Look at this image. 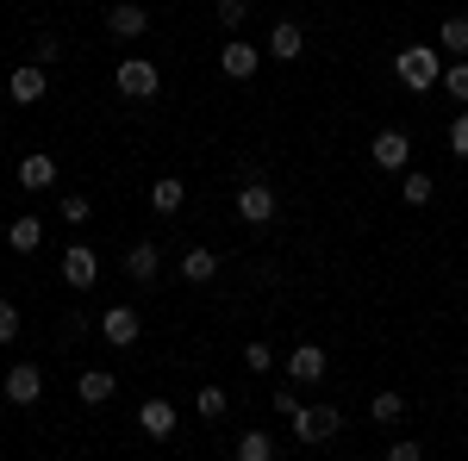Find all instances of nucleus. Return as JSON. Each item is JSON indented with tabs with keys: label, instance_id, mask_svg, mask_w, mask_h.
Masks as SVG:
<instances>
[{
	"label": "nucleus",
	"instance_id": "nucleus-1",
	"mask_svg": "<svg viewBox=\"0 0 468 461\" xmlns=\"http://www.w3.org/2000/svg\"><path fill=\"white\" fill-rule=\"evenodd\" d=\"M394 75L406 94H431V88H443V50L437 44H406L394 57Z\"/></svg>",
	"mask_w": 468,
	"mask_h": 461
},
{
	"label": "nucleus",
	"instance_id": "nucleus-2",
	"mask_svg": "<svg viewBox=\"0 0 468 461\" xmlns=\"http://www.w3.org/2000/svg\"><path fill=\"white\" fill-rule=\"evenodd\" d=\"M112 88H119L125 100H156V94H163V69H156L150 57H119Z\"/></svg>",
	"mask_w": 468,
	"mask_h": 461
},
{
	"label": "nucleus",
	"instance_id": "nucleus-3",
	"mask_svg": "<svg viewBox=\"0 0 468 461\" xmlns=\"http://www.w3.org/2000/svg\"><path fill=\"white\" fill-rule=\"evenodd\" d=\"M288 430H293V443L319 449V443H331V436L344 430V412H337V405H300V412L288 418Z\"/></svg>",
	"mask_w": 468,
	"mask_h": 461
},
{
	"label": "nucleus",
	"instance_id": "nucleus-4",
	"mask_svg": "<svg viewBox=\"0 0 468 461\" xmlns=\"http://www.w3.org/2000/svg\"><path fill=\"white\" fill-rule=\"evenodd\" d=\"M94 330L107 337L112 350H132V343L144 337V312H138V306H107V312H94Z\"/></svg>",
	"mask_w": 468,
	"mask_h": 461
},
{
	"label": "nucleus",
	"instance_id": "nucleus-5",
	"mask_svg": "<svg viewBox=\"0 0 468 461\" xmlns=\"http://www.w3.org/2000/svg\"><path fill=\"white\" fill-rule=\"evenodd\" d=\"M275 213H282V200H275V187H269L262 175H250L244 187H238V218H244V225L262 231V225H275Z\"/></svg>",
	"mask_w": 468,
	"mask_h": 461
},
{
	"label": "nucleus",
	"instance_id": "nucleus-6",
	"mask_svg": "<svg viewBox=\"0 0 468 461\" xmlns=\"http://www.w3.org/2000/svg\"><path fill=\"white\" fill-rule=\"evenodd\" d=\"M0 393H6V405H37V399H44V368L13 361V368L0 374Z\"/></svg>",
	"mask_w": 468,
	"mask_h": 461
},
{
	"label": "nucleus",
	"instance_id": "nucleus-7",
	"mask_svg": "<svg viewBox=\"0 0 468 461\" xmlns=\"http://www.w3.org/2000/svg\"><path fill=\"white\" fill-rule=\"evenodd\" d=\"M368 162H375V169H406V162H412V138H406L399 125H381V131L368 138Z\"/></svg>",
	"mask_w": 468,
	"mask_h": 461
},
{
	"label": "nucleus",
	"instance_id": "nucleus-8",
	"mask_svg": "<svg viewBox=\"0 0 468 461\" xmlns=\"http://www.w3.org/2000/svg\"><path fill=\"white\" fill-rule=\"evenodd\" d=\"M6 94H13V107H37L50 94V69L44 63H19V69L6 75Z\"/></svg>",
	"mask_w": 468,
	"mask_h": 461
},
{
	"label": "nucleus",
	"instance_id": "nucleus-9",
	"mask_svg": "<svg viewBox=\"0 0 468 461\" xmlns=\"http://www.w3.org/2000/svg\"><path fill=\"white\" fill-rule=\"evenodd\" d=\"M282 368H288L293 387H319L324 374H331V361H324L319 343H300V350H288V361H282Z\"/></svg>",
	"mask_w": 468,
	"mask_h": 461
},
{
	"label": "nucleus",
	"instance_id": "nucleus-10",
	"mask_svg": "<svg viewBox=\"0 0 468 461\" xmlns=\"http://www.w3.org/2000/svg\"><path fill=\"white\" fill-rule=\"evenodd\" d=\"M256 69H262V50L244 44V37H231V44L218 50V75H225V81H250Z\"/></svg>",
	"mask_w": 468,
	"mask_h": 461
},
{
	"label": "nucleus",
	"instance_id": "nucleus-11",
	"mask_svg": "<svg viewBox=\"0 0 468 461\" xmlns=\"http://www.w3.org/2000/svg\"><path fill=\"white\" fill-rule=\"evenodd\" d=\"M63 281H69L75 293H88V287L101 281V256H94L88 244H69L63 249Z\"/></svg>",
	"mask_w": 468,
	"mask_h": 461
},
{
	"label": "nucleus",
	"instance_id": "nucleus-12",
	"mask_svg": "<svg viewBox=\"0 0 468 461\" xmlns=\"http://www.w3.org/2000/svg\"><path fill=\"white\" fill-rule=\"evenodd\" d=\"M119 268H125V275H132L138 287H150L156 275H163V249L150 244V237H138V244L125 249V262H119Z\"/></svg>",
	"mask_w": 468,
	"mask_h": 461
},
{
	"label": "nucleus",
	"instance_id": "nucleus-13",
	"mask_svg": "<svg viewBox=\"0 0 468 461\" xmlns=\"http://www.w3.org/2000/svg\"><path fill=\"white\" fill-rule=\"evenodd\" d=\"M138 430H144L150 443H169V436H176V405H169V399H144V405H138Z\"/></svg>",
	"mask_w": 468,
	"mask_h": 461
},
{
	"label": "nucleus",
	"instance_id": "nucleus-14",
	"mask_svg": "<svg viewBox=\"0 0 468 461\" xmlns=\"http://www.w3.org/2000/svg\"><path fill=\"white\" fill-rule=\"evenodd\" d=\"M300 50H306V26H300V19H275V26H269V57H275V63H293Z\"/></svg>",
	"mask_w": 468,
	"mask_h": 461
},
{
	"label": "nucleus",
	"instance_id": "nucleus-15",
	"mask_svg": "<svg viewBox=\"0 0 468 461\" xmlns=\"http://www.w3.org/2000/svg\"><path fill=\"white\" fill-rule=\"evenodd\" d=\"M107 32H112V37H125V44H132V37H144V32H150V13H144V6H138V0H119V6H112V13H107Z\"/></svg>",
	"mask_w": 468,
	"mask_h": 461
},
{
	"label": "nucleus",
	"instance_id": "nucleus-16",
	"mask_svg": "<svg viewBox=\"0 0 468 461\" xmlns=\"http://www.w3.org/2000/svg\"><path fill=\"white\" fill-rule=\"evenodd\" d=\"M19 187H26V194H44V187H57V156H44V150L19 156Z\"/></svg>",
	"mask_w": 468,
	"mask_h": 461
},
{
	"label": "nucleus",
	"instance_id": "nucleus-17",
	"mask_svg": "<svg viewBox=\"0 0 468 461\" xmlns=\"http://www.w3.org/2000/svg\"><path fill=\"white\" fill-rule=\"evenodd\" d=\"M6 249H13V256H37V249H44V218L19 213L6 225Z\"/></svg>",
	"mask_w": 468,
	"mask_h": 461
},
{
	"label": "nucleus",
	"instance_id": "nucleus-18",
	"mask_svg": "<svg viewBox=\"0 0 468 461\" xmlns=\"http://www.w3.org/2000/svg\"><path fill=\"white\" fill-rule=\"evenodd\" d=\"M181 281H194V287H207V281H218V256L207 244H194V249H181V268H176Z\"/></svg>",
	"mask_w": 468,
	"mask_h": 461
},
{
	"label": "nucleus",
	"instance_id": "nucleus-19",
	"mask_svg": "<svg viewBox=\"0 0 468 461\" xmlns=\"http://www.w3.org/2000/svg\"><path fill=\"white\" fill-rule=\"evenodd\" d=\"M75 393H81V405H107L112 393H119V374H112V368H81Z\"/></svg>",
	"mask_w": 468,
	"mask_h": 461
},
{
	"label": "nucleus",
	"instance_id": "nucleus-20",
	"mask_svg": "<svg viewBox=\"0 0 468 461\" xmlns=\"http://www.w3.org/2000/svg\"><path fill=\"white\" fill-rule=\"evenodd\" d=\"M181 206H187V181H181V175H163V181H156V187H150V213L176 218Z\"/></svg>",
	"mask_w": 468,
	"mask_h": 461
},
{
	"label": "nucleus",
	"instance_id": "nucleus-21",
	"mask_svg": "<svg viewBox=\"0 0 468 461\" xmlns=\"http://www.w3.org/2000/svg\"><path fill=\"white\" fill-rule=\"evenodd\" d=\"M399 200H406L412 213H419V206H431V200H437V181L425 175V169H406V175H399Z\"/></svg>",
	"mask_w": 468,
	"mask_h": 461
},
{
	"label": "nucleus",
	"instance_id": "nucleus-22",
	"mask_svg": "<svg viewBox=\"0 0 468 461\" xmlns=\"http://www.w3.org/2000/svg\"><path fill=\"white\" fill-rule=\"evenodd\" d=\"M231 456L238 461H275V436H269V430H244V436L231 443Z\"/></svg>",
	"mask_w": 468,
	"mask_h": 461
},
{
	"label": "nucleus",
	"instance_id": "nucleus-23",
	"mask_svg": "<svg viewBox=\"0 0 468 461\" xmlns=\"http://www.w3.org/2000/svg\"><path fill=\"white\" fill-rule=\"evenodd\" d=\"M437 50L468 57V13H456V19H443V26H437Z\"/></svg>",
	"mask_w": 468,
	"mask_h": 461
},
{
	"label": "nucleus",
	"instance_id": "nucleus-24",
	"mask_svg": "<svg viewBox=\"0 0 468 461\" xmlns=\"http://www.w3.org/2000/svg\"><path fill=\"white\" fill-rule=\"evenodd\" d=\"M443 94H450L456 107H468V57H450V63H443Z\"/></svg>",
	"mask_w": 468,
	"mask_h": 461
},
{
	"label": "nucleus",
	"instance_id": "nucleus-25",
	"mask_svg": "<svg viewBox=\"0 0 468 461\" xmlns=\"http://www.w3.org/2000/svg\"><path fill=\"white\" fill-rule=\"evenodd\" d=\"M399 418H406V399L399 393H375L368 399V424H399Z\"/></svg>",
	"mask_w": 468,
	"mask_h": 461
},
{
	"label": "nucleus",
	"instance_id": "nucleus-26",
	"mask_svg": "<svg viewBox=\"0 0 468 461\" xmlns=\"http://www.w3.org/2000/svg\"><path fill=\"white\" fill-rule=\"evenodd\" d=\"M213 13H218V26H225V32H244V26H250V0H218Z\"/></svg>",
	"mask_w": 468,
	"mask_h": 461
},
{
	"label": "nucleus",
	"instance_id": "nucleus-27",
	"mask_svg": "<svg viewBox=\"0 0 468 461\" xmlns=\"http://www.w3.org/2000/svg\"><path fill=\"white\" fill-rule=\"evenodd\" d=\"M57 213L69 218V225H88V218H94V200H88V194H63V206H57Z\"/></svg>",
	"mask_w": 468,
	"mask_h": 461
},
{
	"label": "nucleus",
	"instance_id": "nucleus-28",
	"mask_svg": "<svg viewBox=\"0 0 468 461\" xmlns=\"http://www.w3.org/2000/svg\"><path fill=\"white\" fill-rule=\"evenodd\" d=\"M194 405H200V418H225V405H231V399H225V387H200V399H194Z\"/></svg>",
	"mask_w": 468,
	"mask_h": 461
},
{
	"label": "nucleus",
	"instance_id": "nucleus-29",
	"mask_svg": "<svg viewBox=\"0 0 468 461\" xmlns=\"http://www.w3.org/2000/svg\"><path fill=\"white\" fill-rule=\"evenodd\" d=\"M32 63H44V69H50V63H63V37H57V32H44V37L32 44Z\"/></svg>",
	"mask_w": 468,
	"mask_h": 461
},
{
	"label": "nucleus",
	"instance_id": "nucleus-30",
	"mask_svg": "<svg viewBox=\"0 0 468 461\" xmlns=\"http://www.w3.org/2000/svg\"><path fill=\"white\" fill-rule=\"evenodd\" d=\"M443 143H450V156H463V162H468V107L450 119V138H443Z\"/></svg>",
	"mask_w": 468,
	"mask_h": 461
},
{
	"label": "nucleus",
	"instance_id": "nucleus-31",
	"mask_svg": "<svg viewBox=\"0 0 468 461\" xmlns=\"http://www.w3.org/2000/svg\"><path fill=\"white\" fill-rule=\"evenodd\" d=\"M244 368H250V374H269V368H275V350H269V343H244Z\"/></svg>",
	"mask_w": 468,
	"mask_h": 461
},
{
	"label": "nucleus",
	"instance_id": "nucleus-32",
	"mask_svg": "<svg viewBox=\"0 0 468 461\" xmlns=\"http://www.w3.org/2000/svg\"><path fill=\"white\" fill-rule=\"evenodd\" d=\"M0 343H19V306L0 299Z\"/></svg>",
	"mask_w": 468,
	"mask_h": 461
},
{
	"label": "nucleus",
	"instance_id": "nucleus-33",
	"mask_svg": "<svg viewBox=\"0 0 468 461\" xmlns=\"http://www.w3.org/2000/svg\"><path fill=\"white\" fill-rule=\"evenodd\" d=\"M269 405H275V418H293V412H300V393H293V387H275V393H269Z\"/></svg>",
	"mask_w": 468,
	"mask_h": 461
},
{
	"label": "nucleus",
	"instance_id": "nucleus-34",
	"mask_svg": "<svg viewBox=\"0 0 468 461\" xmlns=\"http://www.w3.org/2000/svg\"><path fill=\"white\" fill-rule=\"evenodd\" d=\"M88 330H94V319H88V312H69V319H63V343H81Z\"/></svg>",
	"mask_w": 468,
	"mask_h": 461
},
{
	"label": "nucleus",
	"instance_id": "nucleus-35",
	"mask_svg": "<svg viewBox=\"0 0 468 461\" xmlns=\"http://www.w3.org/2000/svg\"><path fill=\"white\" fill-rule=\"evenodd\" d=\"M388 456H394V461H419V443H412V436H399V443L388 449Z\"/></svg>",
	"mask_w": 468,
	"mask_h": 461
},
{
	"label": "nucleus",
	"instance_id": "nucleus-36",
	"mask_svg": "<svg viewBox=\"0 0 468 461\" xmlns=\"http://www.w3.org/2000/svg\"><path fill=\"white\" fill-rule=\"evenodd\" d=\"M0 374H6V368H0Z\"/></svg>",
	"mask_w": 468,
	"mask_h": 461
}]
</instances>
